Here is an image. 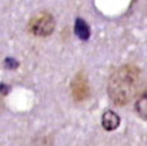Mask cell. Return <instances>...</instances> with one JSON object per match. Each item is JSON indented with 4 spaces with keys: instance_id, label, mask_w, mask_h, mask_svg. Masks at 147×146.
<instances>
[{
    "instance_id": "6da1fadb",
    "label": "cell",
    "mask_w": 147,
    "mask_h": 146,
    "mask_svg": "<svg viewBox=\"0 0 147 146\" xmlns=\"http://www.w3.org/2000/svg\"><path fill=\"white\" fill-rule=\"evenodd\" d=\"M141 73L136 66L125 64L114 69L107 81V94L115 105H127L140 87Z\"/></svg>"
},
{
    "instance_id": "7a4b0ae2",
    "label": "cell",
    "mask_w": 147,
    "mask_h": 146,
    "mask_svg": "<svg viewBox=\"0 0 147 146\" xmlns=\"http://www.w3.org/2000/svg\"><path fill=\"white\" fill-rule=\"evenodd\" d=\"M55 30V21L50 13H40L31 18L28 23V31L38 37L50 36Z\"/></svg>"
},
{
    "instance_id": "3957f363",
    "label": "cell",
    "mask_w": 147,
    "mask_h": 146,
    "mask_svg": "<svg viewBox=\"0 0 147 146\" xmlns=\"http://www.w3.org/2000/svg\"><path fill=\"white\" fill-rule=\"evenodd\" d=\"M70 91H72V96L74 101H84L90 97L91 90H90L88 78H87L86 73L83 71L78 72L74 76L70 83Z\"/></svg>"
},
{
    "instance_id": "277c9868",
    "label": "cell",
    "mask_w": 147,
    "mask_h": 146,
    "mask_svg": "<svg viewBox=\"0 0 147 146\" xmlns=\"http://www.w3.org/2000/svg\"><path fill=\"white\" fill-rule=\"evenodd\" d=\"M101 124H102L104 130L106 131H114L119 127L120 124V118L115 112L106 110L102 114V119H101Z\"/></svg>"
},
{
    "instance_id": "5b68a950",
    "label": "cell",
    "mask_w": 147,
    "mask_h": 146,
    "mask_svg": "<svg viewBox=\"0 0 147 146\" xmlns=\"http://www.w3.org/2000/svg\"><path fill=\"white\" fill-rule=\"evenodd\" d=\"M74 33L81 39V40L86 41L90 39V35H91V30H90L88 24L83 21L82 18H77L74 23Z\"/></svg>"
},
{
    "instance_id": "8992f818",
    "label": "cell",
    "mask_w": 147,
    "mask_h": 146,
    "mask_svg": "<svg viewBox=\"0 0 147 146\" xmlns=\"http://www.w3.org/2000/svg\"><path fill=\"white\" fill-rule=\"evenodd\" d=\"M134 108H136V113L138 114V117L147 120V89L140 95V97L136 101Z\"/></svg>"
},
{
    "instance_id": "52a82bcc",
    "label": "cell",
    "mask_w": 147,
    "mask_h": 146,
    "mask_svg": "<svg viewBox=\"0 0 147 146\" xmlns=\"http://www.w3.org/2000/svg\"><path fill=\"white\" fill-rule=\"evenodd\" d=\"M4 66L7 67L8 69H16L17 67H18V62L13 58H7L4 60Z\"/></svg>"
},
{
    "instance_id": "ba28073f",
    "label": "cell",
    "mask_w": 147,
    "mask_h": 146,
    "mask_svg": "<svg viewBox=\"0 0 147 146\" xmlns=\"http://www.w3.org/2000/svg\"><path fill=\"white\" fill-rule=\"evenodd\" d=\"M8 92H9V86L7 85H0V94L4 96V95H7Z\"/></svg>"
}]
</instances>
